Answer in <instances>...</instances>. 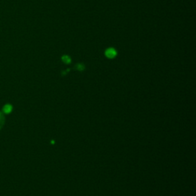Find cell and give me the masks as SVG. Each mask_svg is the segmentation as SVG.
Here are the masks:
<instances>
[{"mask_svg": "<svg viewBox=\"0 0 196 196\" xmlns=\"http://www.w3.org/2000/svg\"><path fill=\"white\" fill-rule=\"evenodd\" d=\"M106 56L109 58H113L116 55V51L113 49V48H109L108 50L106 51Z\"/></svg>", "mask_w": 196, "mask_h": 196, "instance_id": "cell-1", "label": "cell"}, {"mask_svg": "<svg viewBox=\"0 0 196 196\" xmlns=\"http://www.w3.org/2000/svg\"><path fill=\"white\" fill-rule=\"evenodd\" d=\"M13 106L9 104V103H7V104H5L3 107V108H2V112L5 114H9L13 111Z\"/></svg>", "mask_w": 196, "mask_h": 196, "instance_id": "cell-2", "label": "cell"}, {"mask_svg": "<svg viewBox=\"0 0 196 196\" xmlns=\"http://www.w3.org/2000/svg\"><path fill=\"white\" fill-rule=\"evenodd\" d=\"M4 124H5V116H4L3 113L0 111V130H2Z\"/></svg>", "mask_w": 196, "mask_h": 196, "instance_id": "cell-3", "label": "cell"}, {"mask_svg": "<svg viewBox=\"0 0 196 196\" xmlns=\"http://www.w3.org/2000/svg\"><path fill=\"white\" fill-rule=\"evenodd\" d=\"M63 61H64V62L65 63H69L70 62V58L68 57V56H65V57H63Z\"/></svg>", "mask_w": 196, "mask_h": 196, "instance_id": "cell-4", "label": "cell"}]
</instances>
